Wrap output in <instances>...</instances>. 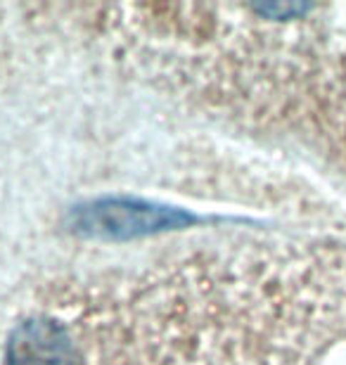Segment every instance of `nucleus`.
<instances>
[{"mask_svg": "<svg viewBox=\"0 0 346 365\" xmlns=\"http://www.w3.org/2000/svg\"><path fill=\"white\" fill-rule=\"evenodd\" d=\"M121 349L119 344H112V327L105 332V337H102L100 346L95 349V354L91 356V361L86 365H123L121 363ZM133 365V363H131Z\"/></svg>", "mask_w": 346, "mask_h": 365, "instance_id": "nucleus-3", "label": "nucleus"}, {"mask_svg": "<svg viewBox=\"0 0 346 365\" xmlns=\"http://www.w3.org/2000/svg\"><path fill=\"white\" fill-rule=\"evenodd\" d=\"M188 218L175 209L150 207V204L133 200H107L83 209L76 225L88 235L100 237H136L150 235L157 230H171L175 225L185 223Z\"/></svg>", "mask_w": 346, "mask_h": 365, "instance_id": "nucleus-1", "label": "nucleus"}, {"mask_svg": "<svg viewBox=\"0 0 346 365\" xmlns=\"http://www.w3.org/2000/svg\"><path fill=\"white\" fill-rule=\"evenodd\" d=\"M168 365H216V349L209 351V349H202V346H195L193 344H183L178 346L175 351L168 349Z\"/></svg>", "mask_w": 346, "mask_h": 365, "instance_id": "nucleus-2", "label": "nucleus"}]
</instances>
